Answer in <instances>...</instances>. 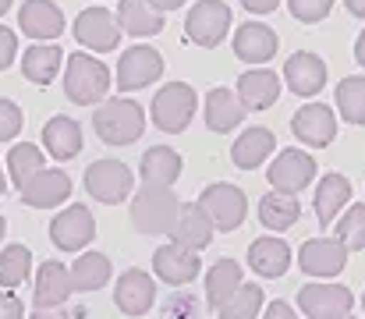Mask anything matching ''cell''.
I'll return each instance as SVG.
<instances>
[{"instance_id": "27", "label": "cell", "mask_w": 365, "mask_h": 319, "mask_svg": "<svg viewBox=\"0 0 365 319\" xmlns=\"http://www.w3.org/2000/svg\"><path fill=\"white\" fill-rule=\"evenodd\" d=\"M181 153L174 146H153L142 153V163H138V174H142V185H153V188H170L178 178H181Z\"/></svg>"}, {"instance_id": "51", "label": "cell", "mask_w": 365, "mask_h": 319, "mask_svg": "<svg viewBox=\"0 0 365 319\" xmlns=\"http://www.w3.org/2000/svg\"><path fill=\"white\" fill-rule=\"evenodd\" d=\"M4 188H7V171H4V163H0V196H4Z\"/></svg>"}, {"instance_id": "31", "label": "cell", "mask_w": 365, "mask_h": 319, "mask_svg": "<svg viewBox=\"0 0 365 319\" xmlns=\"http://www.w3.org/2000/svg\"><path fill=\"white\" fill-rule=\"evenodd\" d=\"M242 284H245L242 263H238V259H217V263L206 270V302H210V309L217 313Z\"/></svg>"}, {"instance_id": "55", "label": "cell", "mask_w": 365, "mask_h": 319, "mask_svg": "<svg viewBox=\"0 0 365 319\" xmlns=\"http://www.w3.org/2000/svg\"><path fill=\"white\" fill-rule=\"evenodd\" d=\"M348 319H355V316H348Z\"/></svg>"}, {"instance_id": "2", "label": "cell", "mask_w": 365, "mask_h": 319, "mask_svg": "<svg viewBox=\"0 0 365 319\" xmlns=\"http://www.w3.org/2000/svg\"><path fill=\"white\" fill-rule=\"evenodd\" d=\"M93 128L107 146H131L145 131V110L128 96L103 100L93 110Z\"/></svg>"}, {"instance_id": "21", "label": "cell", "mask_w": 365, "mask_h": 319, "mask_svg": "<svg viewBox=\"0 0 365 319\" xmlns=\"http://www.w3.org/2000/svg\"><path fill=\"white\" fill-rule=\"evenodd\" d=\"M277 46H280L277 32L269 25H262V21H245L235 32V57H242L245 64H252V68H262L266 61H273Z\"/></svg>"}, {"instance_id": "37", "label": "cell", "mask_w": 365, "mask_h": 319, "mask_svg": "<svg viewBox=\"0 0 365 319\" xmlns=\"http://www.w3.org/2000/svg\"><path fill=\"white\" fill-rule=\"evenodd\" d=\"M262 309H266V295H262V288L255 284V280H245L242 288L217 309V316L220 319H259L262 316Z\"/></svg>"}, {"instance_id": "18", "label": "cell", "mask_w": 365, "mask_h": 319, "mask_svg": "<svg viewBox=\"0 0 365 319\" xmlns=\"http://www.w3.org/2000/svg\"><path fill=\"white\" fill-rule=\"evenodd\" d=\"M114 302H118V309L124 316H135V319L145 316L153 309V302H156V277L138 270V266L124 270L118 288H114Z\"/></svg>"}, {"instance_id": "52", "label": "cell", "mask_w": 365, "mask_h": 319, "mask_svg": "<svg viewBox=\"0 0 365 319\" xmlns=\"http://www.w3.org/2000/svg\"><path fill=\"white\" fill-rule=\"evenodd\" d=\"M4 231H7V220L0 216V241H4Z\"/></svg>"}, {"instance_id": "47", "label": "cell", "mask_w": 365, "mask_h": 319, "mask_svg": "<svg viewBox=\"0 0 365 319\" xmlns=\"http://www.w3.org/2000/svg\"><path fill=\"white\" fill-rule=\"evenodd\" d=\"M149 7H156L160 14H167V11H178V7H185V0H145Z\"/></svg>"}, {"instance_id": "50", "label": "cell", "mask_w": 365, "mask_h": 319, "mask_svg": "<svg viewBox=\"0 0 365 319\" xmlns=\"http://www.w3.org/2000/svg\"><path fill=\"white\" fill-rule=\"evenodd\" d=\"M344 7H348L355 18H365V0H344Z\"/></svg>"}, {"instance_id": "17", "label": "cell", "mask_w": 365, "mask_h": 319, "mask_svg": "<svg viewBox=\"0 0 365 319\" xmlns=\"http://www.w3.org/2000/svg\"><path fill=\"white\" fill-rule=\"evenodd\" d=\"M291 259H294L291 245L284 238H277V234H262V238H255L248 245V270L255 277H262V280L284 277L291 270Z\"/></svg>"}, {"instance_id": "3", "label": "cell", "mask_w": 365, "mask_h": 319, "mask_svg": "<svg viewBox=\"0 0 365 319\" xmlns=\"http://www.w3.org/2000/svg\"><path fill=\"white\" fill-rule=\"evenodd\" d=\"M178 210H181V199L170 188L142 185L131 199V227L138 234H170Z\"/></svg>"}, {"instance_id": "14", "label": "cell", "mask_w": 365, "mask_h": 319, "mask_svg": "<svg viewBox=\"0 0 365 319\" xmlns=\"http://www.w3.org/2000/svg\"><path fill=\"white\" fill-rule=\"evenodd\" d=\"M291 131L309 149H327L337 138V110L330 103H305L302 110H294Z\"/></svg>"}, {"instance_id": "41", "label": "cell", "mask_w": 365, "mask_h": 319, "mask_svg": "<svg viewBox=\"0 0 365 319\" xmlns=\"http://www.w3.org/2000/svg\"><path fill=\"white\" fill-rule=\"evenodd\" d=\"M287 11H291L298 21L312 25V21H323V18L334 11V0H287Z\"/></svg>"}, {"instance_id": "32", "label": "cell", "mask_w": 365, "mask_h": 319, "mask_svg": "<svg viewBox=\"0 0 365 319\" xmlns=\"http://www.w3.org/2000/svg\"><path fill=\"white\" fill-rule=\"evenodd\" d=\"M114 18H118V29L128 32V36H135V39L163 32V14L156 7H149L145 0H121Z\"/></svg>"}, {"instance_id": "7", "label": "cell", "mask_w": 365, "mask_h": 319, "mask_svg": "<svg viewBox=\"0 0 365 319\" xmlns=\"http://www.w3.org/2000/svg\"><path fill=\"white\" fill-rule=\"evenodd\" d=\"M231 32V7L224 0H195L192 11L185 14V36L195 46H220Z\"/></svg>"}, {"instance_id": "10", "label": "cell", "mask_w": 365, "mask_h": 319, "mask_svg": "<svg viewBox=\"0 0 365 319\" xmlns=\"http://www.w3.org/2000/svg\"><path fill=\"white\" fill-rule=\"evenodd\" d=\"M93 238H96V216L82 203L64 206L50 220V241L61 252H82L86 245H93Z\"/></svg>"}, {"instance_id": "38", "label": "cell", "mask_w": 365, "mask_h": 319, "mask_svg": "<svg viewBox=\"0 0 365 319\" xmlns=\"http://www.w3.org/2000/svg\"><path fill=\"white\" fill-rule=\"evenodd\" d=\"M337 113L348 124H365V75H348L337 82Z\"/></svg>"}, {"instance_id": "4", "label": "cell", "mask_w": 365, "mask_h": 319, "mask_svg": "<svg viewBox=\"0 0 365 319\" xmlns=\"http://www.w3.org/2000/svg\"><path fill=\"white\" fill-rule=\"evenodd\" d=\"M195 110H199V96H195V89L188 82H167L163 89H156L153 106H149L153 124L163 135H181L192 124Z\"/></svg>"}, {"instance_id": "23", "label": "cell", "mask_w": 365, "mask_h": 319, "mask_svg": "<svg viewBox=\"0 0 365 319\" xmlns=\"http://www.w3.org/2000/svg\"><path fill=\"white\" fill-rule=\"evenodd\" d=\"M18 25L36 43H50L64 32V11L50 0H25L21 11H18Z\"/></svg>"}, {"instance_id": "45", "label": "cell", "mask_w": 365, "mask_h": 319, "mask_svg": "<svg viewBox=\"0 0 365 319\" xmlns=\"http://www.w3.org/2000/svg\"><path fill=\"white\" fill-rule=\"evenodd\" d=\"M259 319H298V309H291L287 302H269Z\"/></svg>"}, {"instance_id": "19", "label": "cell", "mask_w": 365, "mask_h": 319, "mask_svg": "<svg viewBox=\"0 0 365 319\" xmlns=\"http://www.w3.org/2000/svg\"><path fill=\"white\" fill-rule=\"evenodd\" d=\"M68 199H71V178L61 167H43L21 188V203L32 210H53V206H64Z\"/></svg>"}, {"instance_id": "30", "label": "cell", "mask_w": 365, "mask_h": 319, "mask_svg": "<svg viewBox=\"0 0 365 319\" xmlns=\"http://www.w3.org/2000/svg\"><path fill=\"white\" fill-rule=\"evenodd\" d=\"M61 64H64V50L53 43H32L29 50H21V75L36 86H50Z\"/></svg>"}, {"instance_id": "11", "label": "cell", "mask_w": 365, "mask_h": 319, "mask_svg": "<svg viewBox=\"0 0 365 319\" xmlns=\"http://www.w3.org/2000/svg\"><path fill=\"white\" fill-rule=\"evenodd\" d=\"M160 75H163V57H160V50L135 43V46H128V50H124L121 61H118L114 86H118L121 93H135V89L153 86Z\"/></svg>"}, {"instance_id": "20", "label": "cell", "mask_w": 365, "mask_h": 319, "mask_svg": "<svg viewBox=\"0 0 365 319\" xmlns=\"http://www.w3.org/2000/svg\"><path fill=\"white\" fill-rule=\"evenodd\" d=\"M71 295H75V288H71V270H68L61 259H46V263L36 270V288H32L36 309H61Z\"/></svg>"}, {"instance_id": "36", "label": "cell", "mask_w": 365, "mask_h": 319, "mask_svg": "<svg viewBox=\"0 0 365 319\" xmlns=\"http://www.w3.org/2000/svg\"><path fill=\"white\" fill-rule=\"evenodd\" d=\"M29 277H32V248L21 245V241L7 245V248L0 252V288H4V291H14V288H21Z\"/></svg>"}, {"instance_id": "33", "label": "cell", "mask_w": 365, "mask_h": 319, "mask_svg": "<svg viewBox=\"0 0 365 319\" xmlns=\"http://www.w3.org/2000/svg\"><path fill=\"white\" fill-rule=\"evenodd\" d=\"M298 216H302V203H298L294 196L269 192V196L259 199V223H262L266 231H273V234L291 231V227L298 223Z\"/></svg>"}, {"instance_id": "15", "label": "cell", "mask_w": 365, "mask_h": 319, "mask_svg": "<svg viewBox=\"0 0 365 319\" xmlns=\"http://www.w3.org/2000/svg\"><path fill=\"white\" fill-rule=\"evenodd\" d=\"M75 39L86 46V50H93V54H107V50H114L118 43H121V29H118V18L107 11V7H86V11H78V18H75Z\"/></svg>"}, {"instance_id": "53", "label": "cell", "mask_w": 365, "mask_h": 319, "mask_svg": "<svg viewBox=\"0 0 365 319\" xmlns=\"http://www.w3.org/2000/svg\"><path fill=\"white\" fill-rule=\"evenodd\" d=\"M7 7H11V0H0V14H4V11H7Z\"/></svg>"}, {"instance_id": "44", "label": "cell", "mask_w": 365, "mask_h": 319, "mask_svg": "<svg viewBox=\"0 0 365 319\" xmlns=\"http://www.w3.org/2000/svg\"><path fill=\"white\" fill-rule=\"evenodd\" d=\"M0 319H21V298L0 288Z\"/></svg>"}, {"instance_id": "49", "label": "cell", "mask_w": 365, "mask_h": 319, "mask_svg": "<svg viewBox=\"0 0 365 319\" xmlns=\"http://www.w3.org/2000/svg\"><path fill=\"white\" fill-rule=\"evenodd\" d=\"M355 61L365 68V29L359 32V39H355Z\"/></svg>"}, {"instance_id": "29", "label": "cell", "mask_w": 365, "mask_h": 319, "mask_svg": "<svg viewBox=\"0 0 365 319\" xmlns=\"http://www.w3.org/2000/svg\"><path fill=\"white\" fill-rule=\"evenodd\" d=\"M202 117H206V128H210V131L227 135V131H235V128L245 121V106H242V100L235 96V89L217 86V89H210V93H206Z\"/></svg>"}, {"instance_id": "9", "label": "cell", "mask_w": 365, "mask_h": 319, "mask_svg": "<svg viewBox=\"0 0 365 319\" xmlns=\"http://www.w3.org/2000/svg\"><path fill=\"white\" fill-rule=\"evenodd\" d=\"M355 309V291L344 284H305L298 291V313H305L309 319H348Z\"/></svg>"}, {"instance_id": "12", "label": "cell", "mask_w": 365, "mask_h": 319, "mask_svg": "<svg viewBox=\"0 0 365 319\" xmlns=\"http://www.w3.org/2000/svg\"><path fill=\"white\" fill-rule=\"evenodd\" d=\"M298 266L305 277H316V280H330L337 277L344 266H348V248L337 241V238H309L302 248H298Z\"/></svg>"}, {"instance_id": "54", "label": "cell", "mask_w": 365, "mask_h": 319, "mask_svg": "<svg viewBox=\"0 0 365 319\" xmlns=\"http://www.w3.org/2000/svg\"><path fill=\"white\" fill-rule=\"evenodd\" d=\"M362 309H365V291H362Z\"/></svg>"}, {"instance_id": "1", "label": "cell", "mask_w": 365, "mask_h": 319, "mask_svg": "<svg viewBox=\"0 0 365 319\" xmlns=\"http://www.w3.org/2000/svg\"><path fill=\"white\" fill-rule=\"evenodd\" d=\"M114 86V75L103 61L93 54H71L64 64V93L78 106H96L107 100V89Z\"/></svg>"}, {"instance_id": "43", "label": "cell", "mask_w": 365, "mask_h": 319, "mask_svg": "<svg viewBox=\"0 0 365 319\" xmlns=\"http://www.w3.org/2000/svg\"><path fill=\"white\" fill-rule=\"evenodd\" d=\"M14 57H18V36L0 25V71H7L14 64Z\"/></svg>"}, {"instance_id": "35", "label": "cell", "mask_w": 365, "mask_h": 319, "mask_svg": "<svg viewBox=\"0 0 365 319\" xmlns=\"http://www.w3.org/2000/svg\"><path fill=\"white\" fill-rule=\"evenodd\" d=\"M46 167V160H43V149L39 146H32V142H18V146H11V153H7V163H4V171L11 174V181H14V188L21 192L39 171Z\"/></svg>"}, {"instance_id": "22", "label": "cell", "mask_w": 365, "mask_h": 319, "mask_svg": "<svg viewBox=\"0 0 365 319\" xmlns=\"http://www.w3.org/2000/svg\"><path fill=\"white\" fill-rule=\"evenodd\" d=\"M280 93H284V82L269 68H248L238 79V89H235V96L242 100L245 110H269L280 100Z\"/></svg>"}, {"instance_id": "48", "label": "cell", "mask_w": 365, "mask_h": 319, "mask_svg": "<svg viewBox=\"0 0 365 319\" xmlns=\"http://www.w3.org/2000/svg\"><path fill=\"white\" fill-rule=\"evenodd\" d=\"M32 319H71V313H64V309H36Z\"/></svg>"}, {"instance_id": "24", "label": "cell", "mask_w": 365, "mask_h": 319, "mask_svg": "<svg viewBox=\"0 0 365 319\" xmlns=\"http://www.w3.org/2000/svg\"><path fill=\"white\" fill-rule=\"evenodd\" d=\"M273 149H277V135L262 124H252L231 142V163L238 171H255L273 156Z\"/></svg>"}, {"instance_id": "8", "label": "cell", "mask_w": 365, "mask_h": 319, "mask_svg": "<svg viewBox=\"0 0 365 319\" xmlns=\"http://www.w3.org/2000/svg\"><path fill=\"white\" fill-rule=\"evenodd\" d=\"M135 188V174L121 160H96L86 167V192L103 206H121Z\"/></svg>"}, {"instance_id": "39", "label": "cell", "mask_w": 365, "mask_h": 319, "mask_svg": "<svg viewBox=\"0 0 365 319\" xmlns=\"http://www.w3.org/2000/svg\"><path fill=\"white\" fill-rule=\"evenodd\" d=\"M334 238L348 252H362L365 248V203H351L348 210L334 220Z\"/></svg>"}, {"instance_id": "40", "label": "cell", "mask_w": 365, "mask_h": 319, "mask_svg": "<svg viewBox=\"0 0 365 319\" xmlns=\"http://www.w3.org/2000/svg\"><path fill=\"white\" fill-rule=\"evenodd\" d=\"M21 124H25V113L21 106L7 96H0V142H11L21 135Z\"/></svg>"}, {"instance_id": "6", "label": "cell", "mask_w": 365, "mask_h": 319, "mask_svg": "<svg viewBox=\"0 0 365 319\" xmlns=\"http://www.w3.org/2000/svg\"><path fill=\"white\" fill-rule=\"evenodd\" d=\"M316 167H319V163H316L305 149L287 146V149H280V153L273 156V163L266 167V181H269L273 192L298 196V192H305V188L316 181Z\"/></svg>"}, {"instance_id": "28", "label": "cell", "mask_w": 365, "mask_h": 319, "mask_svg": "<svg viewBox=\"0 0 365 319\" xmlns=\"http://www.w3.org/2000/svg\"><path fill=\"white\" fill-rule=\"evenodd\" d=\"M312 206H316V220L323 227H334V220L351 206V181L344 174H327L319 178L316 185V196H312Z\"/></svg>"}, {"instance_id": "13", "label": "cell", "mask_w": 365, "mask_h": 319, "mask_svg": "<svg viewBox=\"0 0 365 319\" xmlns=\"http://www.w3.org/2000/svg\"><path fill=\"white\" fill-rule=\"evenodd\" d=\"M199 273H202L199 252H188L174 241H167L153 252V277L170 284V288H188L192 280H199Z\"/></svg>"}, {"instance_id": "16", "label": "cell", "mask_w": 365, "mask_h": 319, "mask_svg": "<svg viewBox=\"0 0 365 319\" xmlns=\"http://www.w3.org/2000/svg\"><path fill=\"white\" fill-rule=\"evenodd\" d=\"M280 82H287V89H291L294 96L309 100V96H316V93L327 86V61H323L319 54H312V50H298V54H291V57L284 61Z\"/></svg>"}, {"instance_id": "34", "label": "cell", "mask_w": 365, "mask_h": 319, "mask_svg": "<svg viewBox=\"0 0 365 319\" xmlns=\"http://www.w3.org/2000/svg\"><path fill=\"white\" fill-rule=\"evenodd\" d=\"M68 270H71V288L75 291H100V288H107V280L114 273L107 252H82L75 259V266H68Z\"/></svg>"}, {"instance_id": "25", "label": "cell", "mask_w": 365, "mask_h": 319, "mask_svg": "<svg viewBox=\"0 0 365 319\" xmlns=\"http://www.w3.org/2000/svg\"><path fill=\"white\" fill-rule=\"evenodd\" d=\"M213 223H210V216L199 210V203H181V210H178V220H174V227H170V241L174 245H181V248H188V252H202L210 241H213Z\"/></svg>"}, {"instance_id": "26", "label": "cell", "mask_w": 365, "mask_h": 319, "mask_svg": "<svg viewBox=\"0 0 365 319\" xmlns=\"http://www.w3.org/2000/svg\"><path fill=\"white\" fill-rule=\"evenodd\" d=\"M82 124L68 113H57L43 124V149L53 156V160H75L82 153Z\"/></svg>"}, {"instance_id": "46", "label": "cell", "mask_w": 365, "mask_h": 319, "mask_svg": "<svg viewBox=\"0 0 365 319\" xmlns=\"http://www.w3.org/2000/svg\"><path fill=\"white\" fill-rule=\"evenodd\" d=\"M242 7L248 14H269V11L280 7V0H242Z\"/></svg>"}, {"instance_id": "42", "label": "cell", "mask_w": 365, "mask_h": 319, "mask_svg": "<svg viewBox=\"0 0 365 319\" xmlns=\"http://www.w3.org/2000/svg\"><path fill=\"white\" fill-rule=\"evenodd\" d=\"M163 319H195L199 313V298L195 295H174V298H167L163 302Z\"/></svg>"}, {"instance_id": "5", "label": "cell", "mask_w": 365, "mask_h": 319, "mask_svg": "<svg viewBox=\"0 0 365 319\" xmlns=\"http://www.w3.org/2000/svg\"><path fill=\"white\" fill-rule=\"evenodd\" d=\"M199 210L210 216L213 231L231 234V231L242 227L245 216H248V196H245L238 185H231V181H213V185L202 188V196H199Z\"/></svg>"}]
</instances>
